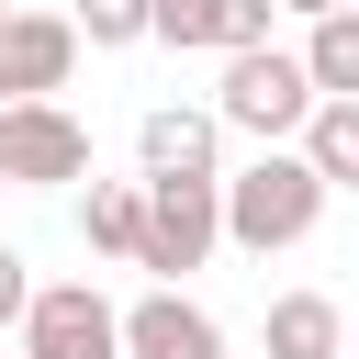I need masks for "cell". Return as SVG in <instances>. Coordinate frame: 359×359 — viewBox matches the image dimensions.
Returning a JSON list of instances; mask_svg holds the SVG:
<instances>
[{
	"label": "cell",
	"mask_w": 359,
	"mask_h": 359,
	"mask_svg": "<svg viewBox=\"0 0 359 359\" xmlns=\"http://www.w3.org/2000/svg\"><path fill=\"white\" fill-rule=\"evenodd\" d=\"M213 247H224L213 180H135V269H157V292H180Z\"/></svg>",
	"instance_id": "3"
},
{
	"label": "cell",
	"mask_w": 359,
	"mask_h": 359,
	"mask_svg": "<svg viewBox=\"0 0 359 359\" xmlns=\"http://www.w3.org/2000/svg\"><path fill=\"white\" fill-rule=\"evenodd\" d=\"M67 79H79L67 11H0V112H11V101H56Z\"/></svg>",
	"instance_id": "6"
},
{
	"label": "cell",
	"mask_w": 359,
	"mask_h": 359,
	"mask_svg": "<svg viewBox=\"0 0 359 359\" xmlns=\"http://www.w3.org/2000/svg\"><path fill=\"white\" fill-rule=\"evenodd\" d=\"M269 11H292V22H325V11H359V0H269Z\"/></svg>",
	"instance_id": "16"
},
{
	"label": "cell",
	"mask_w": 359,
	"mask_h": 359,
	"mask_svg": "<svg viewBox=\"0 0 359 359\" xmlns=\"http://www.w3.org/2000/svg\"><path fill=\"white\" fill-rule=\"evenodd\" d=\"M67 34L101 45V56H123V45H146V0H67Z\"/></svg>",
	"instance_id": "14"
},
{
	"label": "cell",
	"mask_w": 359,
	"mask_h": 359,
	"mask_svg": "<svg viewBox=\"0 0 359 359\" xmlns=\"http://www.w3.org/2000/svg\"><path fill=\"white\" fill-rule=\"evenodd\" d=\"M292 67H303V90H314V101H359V11H325V22H303Z\"/></svg>",
	"instance_id": "12"
},
{
	"label": "cell",
	"mask_w": 359,
	"mask_h": 359,
	"mask_svg": "<svg viewBox=\"0 0 359 359\" xmlns=\"http://www.w3.org/2000/svg\"><path fill=\"white\" fill-rule=\"evenodd\" d=\"M22 359H123L101 280H34V303H22Z\"/></svg>",
	"instance_id": "5"
},
{
	"label": "cell",
	"mask_w": 359,
	"mask_h": 359,
	"mask_svg": "<svg viewBox=\"0 0 359 359\" xmlns=\"http://www.w3.org/2000/svg\"><path fill=\"white\" fill-rule=\"evenodd\" d=\"M269 0H146V45H180V56H247L269 45Z\"/></svg>",
	"instance_id": "7"
},
{
	"label": "cell",
	"mask_w": 359,
	"mask_h": 359,
	"mask_svg": "<svg viewBox=\"0 0 359 359\" xmlns=\"http://www.w3.org/2000/svg\"><path fill=\"white\" fill-rule=\"evenodd\" d=\"M112 337H123V359H224V325H213L191 292H135V303H112Z\"/></svg>",
	"instance_id": "8"
},
{
	"label": "cell",
	"mask_w": 359,
	"mask_h": 359,
	"mask_svg": "<svg viewBox=\"0 0 359 359\" xmlns=\"http://www.w3.org/2000/svg\"><path fill=\"white\" fill-rule=\"evenodd\" d=\"M79 247L135 269V180H90V191H79Z\"/></svg>",
	"instance_id": "13"
},
{
	"label": "cell",
	"mask_w": 359,
	"mask_h": 359,
	"mask_svg": "<svg viewBox=\"0 0 359 359\" xmlns=\"http://www.w3.org/2000/svg\"><path fill=\"white\" fill-rule=\"evenodd\" d=\"M0 11H11V0H0Z\"/></svg>",
	"instance_id": "17"
},
{
	"label": "cell",
	"mask_w": 359,
	"mask_h": 359,
	"mask_svg": "<svg viewBox=\"0 0 359 359\" xmlns=\"http://www.w3.org/2000/svg\"><path fill=\"white\" fill-rule=\"evenodd\" d=\"M22 303H34V258L0 247V325H22Z\"/></svg>",
	"instance_id": "15"
},
{
	"label": "cell",
	"mask_w": 359,
	"mask_h": 359,
	"mask_svg": "<svg viewBox=\"0 0 359 359\" xmlns=\"http://www.w3.org/2000/svg\"><path fill=\"white\" fill-rule=\"evenodd\" d=\"M135 180H224V135H213V112H191V101H157L146 123H135Z\"/></svg>",
	"instance_id": "9"
},
{
	"label": "cell",
	"mask_w": 359,
	"mask_h": 359,
	"mask_svg": "<svg viewBox=\"0 0 359 359\" xmlns=\"http://www.w3.org/2000/svg\"><path fill=\"white\" fill-rule=\"evenodd\" d=\"M213 224H224V247L280 258V247H303V236L325 224V191H314V168H303L292 146H258L247 168L213 180Z\"/></svg>",
	"instance_id": "1"
},
{
	"label": "cell",
	"mask_w": 359,
	"mask_h": 359,
	"mask_svg": "<svg viewBox=\"0 0 359 359\" xmlns=\"http://www.w3.org/2000/svg\"><path fill=\"white\" fill-rule=\"evenodd\" d=\"M292 157L314 168V191L337 202V191H359V101H314L303 112V135H292Z\"/></svg>",
	"instance_id": "11"
},
{
	"label": "cell",
	"mask_w": 359,
	"mask_h": 359,
	"mask_svg": "<svg viewBox=\"0 0 359 359\" xmlns=\"http://www.w3.org/2000/svg\"><path fill=\"white\" fill-rule=\"evenodd\" d=\"M303 112H314V90H303L292 45H247V56H224V90H213V135H247V146H292V135H303Z\"/></svg>",
	"instance_id": "2"
},
{
	"label": "cell",
	"mask_w": 359,
	"mask_h": 359,
	"mask_svg": "<svg viewBox=\"0 0 359 359\" xmlns=\"http://www.w3.org/2000/svg\"><path fill=\"white\" fill-rule=\"evenodd\" d=\"M0 180L11 191H67L90 180V123L67 101H11L0 112Z\"/></svg>",
	"instance_id": "4"
},
{
	"label": "cell",
	"mask_w": 359,
	"mask_h": 359,
	"mask_svg": "<svg viewBox=\"0 0 359 359\" xmlns=\"http://www.w3.org/2000/svg\"><path fill=\"white\" fill-rule=\"evenodd\" d=\"M269 359H348V314L337 292H269Z\"/></svg>",
	"instance_id": "10"
}]
</instances>
